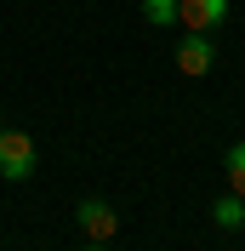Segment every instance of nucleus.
Segmentation results:
<instances>
[{"label":"nucleus","instance_id":"obj_1","mask_svg":"<svg viewBox=\"0 0 245 251\" xmlns=\"http://www.w3.org/2000/svg\"><path fill=\"white\" fill-rule=\"evenodd\" d=\"M29 172H34V137L29 131H0V177L23 183Z\"/></svg>","mask_w":245,"mask_h":251},{"label":"nucleus","instance_id":"obj_6","mask_svg":"<svg viewBox=\"0 0 245 251\" xmlns=\"http://www.w3.org/2000/svg\"><path fill=\"white\" fill-rule=\"evenodd\" d=\"M143 17H148V29H171V23H183L177 0H143Z\"/></svg>","mask_w":245,"mask_h":251},{"label":"nucleus","instance_id":"obj_4","mask_svg":"<svg viewBox=\"0 0 245 251\" xmlns=\"http://www.w3.org/2000/svg\"><path fill=\"white\" fill-rule=\"evenodd\" d=\"M211 34H194L188 29L183 34V46H177V69H183V75H205V69H211Z\"/></svg>","mask_w":245,"mask_h":251},{"label":"nucleus","instance_id":"obj_2","mask_svg":"<svg viewBox=\"0 0 245 251\" xmlns=\"http://www.w3.org/2000/svg\"><path fill=\"white\" fill-rule=\"evenodd\" d=\"M74 217H80V234L86 240H103L108 246V240L120 234V217H114V205H103V200H80Z\"/></svg>","mask_w":245,"mask_h":251},{"label":"nucleus","instance_id":"obj_3","mask_svg":"<svg viewBox=\"0 0 245 251\" xmlns=\"http://www.w3.org/2000/svg\"><path fill=\"white\" fill-rule=\"evenodd\" d=\"M177 12H183V23H188L194 34H211V29H222L228 0H177Z\"/></svg>","mask_w":245,"mask_h":251},{"label":"nucleus","instance_id":"obj_7","mask_svg":"<svg viewBox=\"0 0 245 251\" xmlns=\"http://www.w3.org/2000/svg\"><path fill=\"white\" fill-rule=\"evenodd\" d=\"M228 188H234V194H245V143H234V149H228Z\"/></svg>","mask_w":245,"mask_h":251},{"label":"nucleus","instance_id":"obj_8","mask_svg":"<svg viewBox=\"0 0 245 251\" xmlns=\"http://www.w3.org/2000/svg\"><path fill=\"white\" fill-rule=\"evenodd\" d=\"M86 251H108V246H103V240H86Z\"/></svg>","mask_w":245,"mask_h":251},{"label":"nucleus","instance_id":"obj_9","mask_svg":"<svg viewBox=\"0 0 245 251\" xmlns=\"http://www.w3.org/2000/svg\"><path fill=\"white\" fill-rule=\"evenodd\" d=\"M0 131H6V126H0Z\"/></svg>","mask_w":245,"mask_h":251},{"label":"nucleus","instance_id":"obj_5","mask_svg":"<svg viewBox=\"0 0 245 251\" xmlns=\"http://www.w3.org/2000/svg\"><path fill=\"white\" fill-rule=\"evenodd\" d=\"M211 223H217V228H240V223H245V194H234V188H228V194L211 205Z\"/></svg>","mask_w":245,"mask_h":251}]
</instances>
